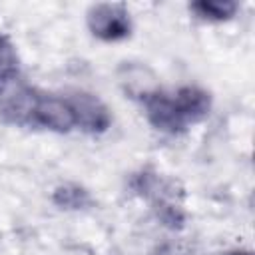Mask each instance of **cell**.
I'll use <instances>...</instances> for the list:
<instances>
[{
    "label": "cell",
    "instance_id": "cell-1",
    "mask_svg": "<svg viewBox=\"0 0 255 255\" xmlns=\"http://www.w3.org/2000/svg\"><path fill=\"white\" fill-rule=\"evenodd\" d=\"M129 187L135 195L147 199L157 215V219L169 227V229H181L185 223V213L183 207L177 199L175 191V181L163 177L161 173L153 169H139L137 173L131 175Z\"/></svg>",
    "mask_w": 255,
    "mask_h": 255
},
{
    "label": "cell",
    "instance_id": "cell-2",
    "mask_svg": "<svg viewBox=\"0 0 255 255\" xmlns=\"http://www.w3.org/2000/svg\"><path fill=\"white\" fill-rule=\"evenodd\" d=\"M40 90L20 78L0 84V120L10 126L34 128V110Z\"/></svg>",
    "mask_w": 255,
    "mask_h": 255
},
{
    "label": "cell",
    "instance_id": "cell-3",
    "mask_svg": "<svg viewBox=\"0 0 255 255\" xmlns=\"http://www.w3.org/2000/svg\"><path fill=\"white\" fill-rule=\"evenodd\" d=\"M86 24L92 36L102 42H122L131 34V16L126 4L98 2L86 12Z\"/></svg>",
    "mask_w": 255,
    "mask_h": 255
},
{
    "label": "cell",
    "instance_id": "cell-4",
    "mask_svg": "<svg viewBox=\"0 0 255 255\" xmlns=\"http://www.w3.org/2000/svg\"><path fill=\"white\" fill-rule=\"evenodd\" d=\"M139 102L145 114V120L149 122V126L161 133L167 135H179L183 131L189 129V126L185 124L173 92L161 90V88H151L139 94Z\"/></svg>",
    "mask_w": 255,
    "mask_h": 255
},
{
    "label": "cell",
    "instance_id": "cell-5",
    "mask_svg": "<svg viewBox=\"0 0 255 255\" xmlns=\"http://www.w3.org/2000/svg\"><path fill=\"white\" fill-rule=\"evenodd\" d=\"M64 98L72 112L74 128L92 135L106 133L112 128V122H114L112 112L96 94L74 90V92H66Z\"/></svg>",
    "mask_w": 255,
    "mask_h": 255
},
{
    "label": "cell",
    "instance_id": "cell-6",
    "mask_svg": "<svg viewBox=\"0 0 255 255\" xmlns=\"http://www.w3.org/2000/svg\"><path fill=\"white\" fill-rule=\"evenodd\" d=\"M34 128L50 129L56 133H68L74 129L72 112L66 104L64 94H52L40 90L38 104L34 110Z\"/></svg>",
    "mask_w": 255,
    "mask_h": 255
},
{
    "label": "cell",
    "instance_id": "cell-7",
    "mask_svg": "<svg viewBox=\"0 0 255 255\" xmlns=\"http://www.w3.org/2000/svg\"><path fill=\"white\" fill-rule=\"evenodd\" d=\"M173 98L189 128L203 122L211 112V94L199 86L193 84L179 86L177 90H173Z\"/></svg>",
    "mask_w": 255,
    "mask_h": 255
},
{
    "label": "cell",
    "instance_id": "cell-8",
    "mask_svg": "<svg viewBox=\"0 0 255 255\" xmlns=\"http://www.w3.org/2000/svg\"><path fill=\"white\" fill-rule=\"evenodd\" d=\"M52 201L56 207L66 209V211H82L94 205L90 191L82 187L80 183H72V181L58 185L52 193Z\"/></svg>",
    "mask_w": 255,
    "mask_h": 255
},
{
    "label": "cell",
    "instance_id": "cell-9",
    "mask_svg": "<svg viewBox=\"0 0 255 255\" xmlns=\"http://www.w3.org/2000/svg\"><path fill=\"white\" fill-rule=\"evenodd\" d=\"M237 2L231 0H197L189 4V10L205 22H225L235 16Z\"/></svg>",
    "mask_w": 255,
    "mask_h": 255
},
{
    "label": "cell",
    "instance_id": "cell-10",
    "mask_svg": "<svg viewBox=\"0 0 255 255\" xmlns=\"http://www.w3.org/2000/svg\"><path fill=\"white\" fill-rule=\"evenodd\" d=\"M20 78V56L12 40L0 32V84Z\"/></svg>",
    "mask_w": 255,
    "mask_h": 255
},
{
    "label": "cell",
    "instance_id": "cell-11",
    "mask_svg": "<svg viewBox=\"0 0 255 255\" xmlns=\"http://www.w3.org/2000/svg\"><path fill=\"white\" fill-rule=\"evenodd\" d=\"M227 255H251L249 251H243V249H235V251H231V253H227Z\"/></svg>",
    "mask_w": 255,
    "mask_h": 255
}]
</instances>
